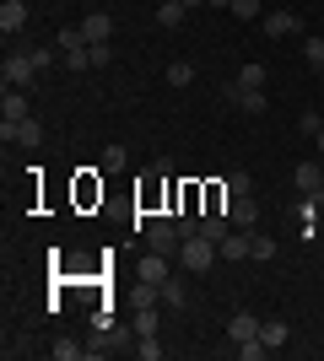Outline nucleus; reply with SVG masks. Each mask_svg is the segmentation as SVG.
<instances>
[{
    "mask_svg": "<svg viewBox=\"0 0 324 361\" xmlns=\"http://www.w3.org/2000/svg\"><path fill=\"white\" fill-rule=\"evenodd\" d=\"M313 146H319V157H324V124H319V130H313Z\"/></svg>",
    "mask_w": 324,
    "mask_h": 361,
    "instance_id": "473e14b6",
    "label": "nucleus"
},
{
    "mask_svg": "<svg viewBox=\"0 0 324 361\" xmlns=\"http://www.w3.org/2000/svg\"><path fill=\"white\" fill-rule=\"evenodd\" d=\"M140 281L162 286V281H168V254H146V259H140Z\"/></svg>",
    "mask_w": 324,
    "mask_h": 361,
    "instance_id": "2eb2a0df",
    "label": "nucleus"
},
{
    "mask_svg": "<svg viewBox=\"0 0 324 361\" xmlns=\"http://www.w3.org/2000/svg\"><path fill=\"white\" fill-rule=\"evenodd\" d=\"M22 27H28V6H22V0H6V6H0V32L16 38Z\"/></svg>",
    "mask_w": 324,
    "mask_h": 361,
    "instance_id": "9d476101",
    "label": "nucleus"
},
{
    "mask_svg": "<svg viewBox=\"0 0 324 361\" xmlns=\"http://www.w3.org/2000/svg\"><path fill=\"white\" fill-rule=\"evenodd\" d=\"M184 11H189V6H179V0H162V6H157V27H179V22H184Z\"/></svg>",
    "mask_w": 324,
    "mask_h": 361,
    "instance_id": "dca6fc26",
    "label": "nucleus"
},
{
    "mask_svg": "<svg viewBox=\"0 0 324 361\" xmlns=\"http://www.w3.org/2000/svg\"><path fill=\"white\" fill-rule=\"evenodd\" d=\"M232 350H238L244 361H265V356H270V350H265V340H248V345H232Z\"/></svg>",
    "mask_w": 324,
    "mask_h": 361,
    "instance_id": "c756f323",
    "label": "nucleus"
},
{
    "mask_svg": "<svg viewBox=\"0 0 324 361\" xmlns=\"http://www.w3.org/2000/svg\"><path fill=\"white\" fill-rule=\"evenodd\" d=\"M162 302H168V307H179V313H189V297H184V286H179V281H162Z\"/></svg>",
    "mask_w": 324,
    "mask_h": 361,
    "instance_id": "aec40b11",
    "label": "nucleus"
},
{
    "mask_svg": "<svg viewBox=\"0 0 324 361\" xmlns=\"http://www.w3.org/2000/svg\"><path fill=\"white\" fill-rule=\"evenodd\" d=\"M146 248H152V254H179V248H184V226H179V216H152V221H146Z\"/></svg>",
    "mask_w": 324,
    "mask_h": 361,
    "instance_id": "f257e3e1",
    "label": "nucleus"
},
{
    "mask_svg": "<svg viewBox=\"0 0 324 361\" xmlns=\"http://www.w3.org/2000/svg\"><path fill=\"white\" fill-rule=\"evenodd\" d=\"M0 119H28V92L22 87H6V97H0Z\"/></svg>",
    "mask_w": 324,
    "mask_h": 361,
    "instance_id": "9b49d317",
    "label": "nucleus"
},
{
    "mask_svg": "<svg viewBox=\"0 0 324 361\" xmlns=\"http://www.w3.org/2000/svg\"><path fill=\"white\" fill-rule=\"evenodd\" d=\"M189 81H195V65H189V60L168 65V87H189Z\"/></svg>",
    "mask_w": 324,
    "mask_h": 361,
    "instance_id": "5701e85b",
    "label": "nucleus"
},
{
    "mask_svg": "<svg viewBox=\"0 0 324 361\" xmlns=\"http://www.w3.org/2000/svg\"><path fill=\"white\" fill-rule=\"evenodd\" d=\"M232 16H238V22H254V16H265V11H260V0H232Z\"/></svg>",
    "mask_w": 324,
    "mask_h": 361,
    "instance_id": "bb28decb",
    "label": "nucleus"
},
{
    "mask_svg": "<svg viewBox=\"0 0 324 361\" xmlns=\"http://www.w3.org/2000/svg\"><path fill=\"white\" fill-rule=\"evenodd\" d=\"M81 32H87V44H108V38H114V16L108 11H87L81 16Z\"/></svg>",
    "mask_w": 324,
    "mask_h": 361,
    "instance_id": "6e6552de",
    "label": "nucleus"
},
{
    "mask_svg": "<svg viewBox=\"0 0 324 361\" xmlns=\"http://www.w3.org/2000/svg\"><path fill=\"white\" fill-rule=\"evenodd\" d=\"M136 356H140V361H157V356H162V345H157V334H140Z\"/></svg>",
    "mask_w": 324,
    "mask_h": 361,
    "instance_id": "cd10ccee",
    "label": "nucleus"
},
{
    "mask_svg": "<svg viewBox=\"0 0 324 361\" xmlns=\"http://www.w3.org/2000/svg\"><path fill=\"white\" fill-rule=\"evenodd\" d=\"M0 81H6V87H22V92H28L32 81H38V65H32V49L11 44V54H6V65H0Z\"/></svg>",
    "mask_w": 324,
    "mask_h": 361,
    "instance_id": "f03ea898",
    "label": "nucleus"
},
{
    "mask_svg": "<svg viewBox=\"0 0 324 361\" xmlns=\"http://www.w3.org/2000/svg\"><path fill=\"white\" fill-rule=\"evenodd\" d=\"M227 216H232V226L254 232V221H260V200H254V195H238V200L227 205Z\"/></svg>",
    "mask_w": 324,
    "mask_h": 361,
    "instance_id": "1a4fd4ad",
    "label": "nucleus"
},
{
    "mask_svg": "<svg viewBox=\"0 0 324 361\" xmlns=\"http://www.w3.org/2000/svg\"><path fill=\"white\" fill-rule=\"evenodd\" d=\"M54 44H60V54H65V49H87V32H81V27H60V32H54Z\"/></svg>",
    "mask_w": 324,
    "mask_h": 361,
    "instance_id": "412c9836",
    "label": "nucleus"
},
{
    "mask_svg": "<svg viewBox=\"0 0 324 361\" xmlns=\"http://www.w3.org/2000/svg\"><path fill=\"white\" fill-rule=\"evenodd\" d=\"M179 6H205V0H179Z\"/></svg>",
    "mask_w": 324,
    "mask_h": 361,
    "instance_id": "c9c22d12",
    "label": "nucleus"
},
{
    "mask_svg": "<svg viewBox=\"0 0 324 361\" xmlns=\"http://www.w3.org/2000/svg\"><path fill=\"white\" fill-rule=\"evenodd\" d=\"M260 22H265L270 38H292V32H303V16H297V11H265Z\"/></svg>",
    "mask_w": 324,
    "mask_h": 361,
    "instance_id": "423d86ee",
    "label": "nucleus"
},
{
    "mask_svg": "<svg viewBox=\"0 0 324 361\" xmlns=\"http://www.w3.org/2000/svg\"><path fill=\"white\" fill-rule=\"evenodd\" d=\"M260 340L265 350H281L287 345V318H260Z\"/></svg>",
    "mask_w": 324,
    "mask_h": 361,
    "instance_id": "4468645a",
    "label": "nucleus"
},
{
    "mask_svg": "<svg viewBox=\"0 0 324 361\" xmlns=\"http://www.w3.org/2000/svg\"><path fill=\"white\" fill-rule=\"evenodd\" d=\"M108 60H114V49H108V44H92V65H97V71H103Z\"/></svg>",
    "mask_w": 324,
    "mask_h": 361,
    "instance_id": "2f4dec72",
    "label": "nucleus"
},
{
    "mask_svg": "<svg viewBox=\"0 0 324 361\" xmlns=\"http://www.w3.org/2000/svg\"><path fill=\"white\" fill-rule=\"evenodd\" d=\"M65 71H92V44L87 49H65Z\"/></svg>",
    "mask_w": 324,
    "mask_h": 361,
    "instance_id": "4be33fe9",
    "label": "nucleus"
},
{
    "mask_svg": "<svg viewBox=\"0 0 324 361\" xmlns=\"http://www.w3.org/2000/svg\"><path fill=\"white\" fill-rule=\"evenodd\" d=\"M265 75H270V71H265V65H254V60H248L244 71H238V87H248V92H260V87H265Z\"/></svg>",
    "mask_w": 324,
    "mask_h": 361,
    "instance_id": "6ab92c4d",
    "label": "nucleus"
},
{
    "mask_svg": "<svg viewBox=\"0 0 324 361\" xmlns=\"http://www.w3.org/2000/svg\"><path fill=\"white\" fill-rule=\"evenodd\" d=\"M205 6H216V11H232V0H205Z\"/></svg>",
    "mask_w": 324,
    "mask_h": 361,
    "instance_id": "72a5a7b5",
    "label": "nucleus"
},
{
    "mask_svg": "<svg viewBox=\"0 0 324 361\" xmlns=\"http://www.w3.org/2000/svg\"><path fill=\"white\" fill-rule=\"evenodd\" d=\"M124 162H130V157H124V146H108V151H103V173H124Z\"/></svg>",
    "mask_w": 324,
    "mask_h": 361,
    "instance_id": "a878e982",
    "label": "nucleus"
},
{
    "mask_svg": "<svg viewBox=\"0 0 324 361\" xmlns=\"http://www.w3.org/2000/svg\"><path fill=\"white\" fill-rule=\"evenodd\" d=\"M222 97H227L238 114H265V92H248V87H238V81H232V87H222Z\"/></svg>",
    "mask_w": 324,
    "mask_h": 361,
    "instance_id": "0eeeda50",
    "label": "nucleus"
},
{
    "mask_svg": "<svg viewBox=\"0 0 324 361\" xmlns=\"http://www.w3.org/2000/svg\"><path fill=\"white\" fill-rule=\"evenodd\" d=\"M0 140H6V146H11V140H16V146H44V124H38V119H32V114H28V119H0Z\"/></svg>",
    "mask_w": 324,
    "mask_h": 361,
    "instance_id": "20e7f679",
    "label": "nucleus"
},
{
    "mask_svg": "<svg viewBox=\"0 0 324 361\" xmlns=\"http://www.w3.org/2000/svg\"><path fill=\"white\" fill-rule=\"evenodd\" d=\"M303 60H308L313 71H324V32H319V38H308V44H303Z\"/></svg>",
    "mask_w": 324,
    "mask_h": 361,
    "instance_id": "b1692460",
    "label": "nucleus"
},
{
    "mask_svg": "<svg viewBox=\"0 0 324 361\" xmlns=\"http://www.w3.org/2000/svg\"><path fill=\"white\" fill-rule=\"evenodd\" d=\"M270 254H276V243L260 238V232H248V259H270Z\"/></svg>",
    "mask_w": 324,
    "mask_h": 361,
    "instance_id": "393cba45",
    "label": "nucleus"
},
{
    "mask_svg": "<svg viewBox=\"0 0 324 361\" xmlns=\"http://www.w3.org/2000/svg\"><path fill=\"white\" fill-rule=\"evenodd\" d=\"M227 221H232L227 211H205V216H200V238H211L216 248H222V238H227Z\"/></svg>",
    "mask_w": 324,
    "mask_h": 361,
    "instance_id": "ddd939ff",
    "label": "nucleus"
},
{
    "mask_svg": "<svg viewBox=\"0 0 324 361\" xmlns=\"http://www.w3.org/2000/svg\"><path fill=\"white\" fill-rule=\"evenodd\" d=\"M248 340H260V318L254 313H232L227 318V345H248Z\"/></svg>",
    "mask_w": 324,
    "mask_h": 361,
    "instance_id": "39448f33",
    "label": "nucleus"
},
{
    "mask_svg": "<svg viewBox=\"0 0 324 361\" xmlns=\"http://www.w3.org/2000/svg\"><path fill=\"white\" fill-rule=\"evenodd\" d=\"M292 183H297V195H313L324 183V167H313V162H297L292 167Z\"/></svg>",
    "mask_w": 324,
    "mask_h": 361,
    "instance_id": "f8f14e48",
    "label": "nucleus"
},
{
    "mask_svg": "<svg viewBox=\"0 0 324 361\" xmlns=\"http://www.w3.org/2000/svg\"><path fill=\"white\" fill-rule=\"evenodd\" d=\"M222 259H248V232H227L222 238Z\"/></svg>",
    "mask_w": 324,
    "mask_h": 361,
    "instance_id": "f3484780",
    "label": "nucleus"
},
{
    "mask_svg": "<svg viewBox=\"0 0 324 361\" xmlns=\"http://www.w3.org/2000/svg\"><path fill=\"white\" fill-rule=\"evenodd\" d=\"M54 356H60V361H81V356H87V345H71V340H54Z\"/></svg>",
    "mask_w": 324,
    "mask_h": 361,
    "instance_id": "c85d7f7f",
    "label": "nucleus"
},
{
    "mask_svg": "<svg viewBox=\"0 0 324 361\" xmlns=\"http://www.w3.org/2000/svg\"><path fill=\"white\" fill-rule=\"evenodd\" d=\"M179 259H184V270H189V275H205V270L216 264V259H222V248H216L211 238H184Z\"/></svg>",
    "mask_w": 324,
    "mask_h": 361,
    "instance_id": "7ed1b4c3",
    "label": "nucleus"
},
{
    "mask_svg": "<svg viewBox=\"0 0 324 361\" xmlns=\"http://www.w3.org/2000/svg\"><path fill=\"white\" fill-rule=\"evenodd\" d=\"M136 334H157V307H140V318H136Z\"/></svg>",
    "mask_w": 324,
    "mask_h": 361,
    "instance_id": "7c9ffc66",
    "label": "nucleus"
},
{
    "mask_svg": "<svg viewBox=\"0 0 324 361\" xmlns=\"http://www.w3.org/2000/svg\"><path fill=\"white\" fill-rule=\"evenodd\" d=\"M313 205H319V211H324V183H319V189H313Z\"/></svg>",
    "mask_w": 324,
    "mask_h": 361,
    "instance_id": "f704fd0d",
    "label": "nucleus"
},
{
    "mask_svg": "<svg viewBox=\"0 0 324 361\" xmlns=\"http://www.w3.org/2000/svg\"><path fill=\"white\" fill-rule=\"evenodd\" d=\"M319 75H324V71H319Z\"/></svg>",
    "mask_w": 324,
    "mask_h": 361,
    "instance_id": "4c0bfd02",
    "label": "nucleus"
},
{
    "mask_svg": "<svg viewBox=\"0 0 324 361\" xmlns=\"http://www.w3.org/2000/svg\"><path fill=\"white\" fill-rule=\"evenodd\" d=\"M222 183H227V195H232V200H238V195H254V178H248L244 167H232V173H227Z\"/></svg>",
    "mask_w": 324,
    "mask_h": 361,
    "instance_id": "a211bd4d",
    "label": "nucleus"
},
{
    "mask_svg": "<svg viewBox=\"0 0 324 361\" xmlns=\"http://www.w3.org/2000/svg\"><path fill=\"white\" fill-rule=\"evenodd\" d=\"M319 32H324V27H319Z\"/></svg>",
    "mask_w": 324,
    "mask_h": 361,
    "instance_id": "e433bc0d",
    "label": "nucleus"
}]
</instances>
